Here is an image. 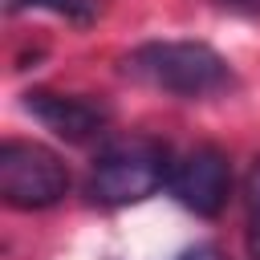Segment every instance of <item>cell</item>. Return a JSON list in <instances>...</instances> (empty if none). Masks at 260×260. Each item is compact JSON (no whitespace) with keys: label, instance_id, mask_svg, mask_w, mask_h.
<instances>
[{"label":"cell","instance_id":"6da1fadb","mask_svg":"<svg viewBox=\"0 0 260 260\" xmlns=\"http://www.w3.org/2000/svg\"><path fill=\"white\" fill-rule=\"evenodd\" d=\"M126 77L175 93V98H207L236 85L232 65L207 41H146L126 53Z\"/></svg>","mask_w":260,"mask_h":260},{"label":"cell","instance_id":"52a82bcc","mask_svg":"<svg viewBox=\"0 0 260 260\" xmlns=\"http://www.w3.org/2000/svg\"><path fill=\"white\" fill-rule=\"evenodd\" d=\"M244 203H248V260H260V154L248 171Z\"/></svg>","mask_w":260,"mask_h":260},{"label":"cell","instance_id":"7a4b0ae2","mask_svg":"<svg viewBox=\"0 0 260 260\" xmlns=\"http://www.w3.org/2000/svg\"><path fill=\"white\" fill-rule=\"evenodd\" d=\"M171 167H175V158L167 146H158L150 138H126L98 154L85 195L98 207H130V203L150 199L158 187H167Z\"/></svg>","mask_w":260,"mask_h":260},{"label":"cell","instance_id":"5b68a950","mask_svg":"<svg viewBox=\"0 0 260 260\" xmlns=\"http://www.w3.org/2000/svg\"><path fill=\"white\" fill-rule=\"evenodd\" d=\"M24 110L45 126L53 130L57 138L81 146V142H93L106 126H110V106L106 102H93V98H81V93H53V89H28L24 93Z\"/></svg>","mask_w":260,"mask_h":260},{"label":"cell","instance_id":"3957f363","mask_svg":"<svg viewBox=\"0 0 260 260\" xmlns=\"http://www.w3.org/2000/svg\"><path fill=\"white\" fill-rule=\"evenodd\" d=\"M69 191V171L57 150L24 138H8L0 146V195L16 211H45L61 203Z\"/></svg>","mask_w":260,"mask_h":260},{"label":"cell","instance_id":"277c9868","mask_svg":"<svg viewBox=\"0 0 260 260\" xmlns=\"http://www.w3.org/2000/svg\"><path fill=\"white\" fill-rule=\"evenodd\" d=\"M167 191L175 195L179 207H187V211H195L203 219H215L223 211V203H228V191H232L228 154L219 146H195V150H187L183 158H175Z\"/></svg>","mask_w":260,"mask_h":260},{"label":"cell","instance_id":"8992f818","mask_svg":"<svg viewBox=\"0 0 260 260\" xmlns=\"http://www.w3.org/2000/svg\"><path fill=\"white\" fill-rule=\"evenodd\" d=\"M28 8L65 16L69 24H93L102 16V0H8V12H28Z\"/></svg>","mask_w":260,"mask_h":260},{"label":"cell","instance_id":"9c48e42d","mask_svg":"<svg viewBox=\"0 0 260 260\" xmlns=\"http://www.w3.org/2000/svg\"><path fill=\"white\" fill-rule=\"evenodd\" d=\"M223 4L228 12H240V16H260V0H215Z\"/></svg>","mask_w":260,"mask_h":260},{"label":"cell","instance_id":"ba28073f","mask_svg":"<svg viewBox=\"0 0 260 260\" xmlns=\"http://www.w3.org/2000/svg\"><path fill=\"white\" fill-rule=\"evenodd\" d=\"M179 260H228V256H223L215 244H195V248H187Z\"/></svg>","mask_w":260,"mask_h":260}]
</instances>
